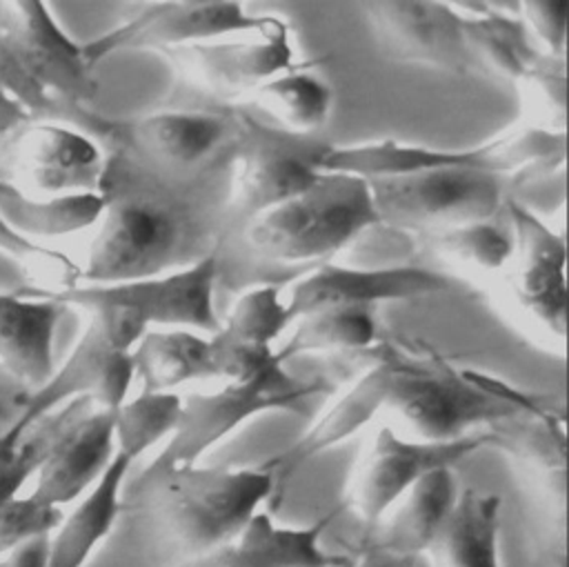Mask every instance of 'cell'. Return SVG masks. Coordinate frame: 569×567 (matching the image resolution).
Segmentation results:
<instances>
[{
	"label": "cell",
	"mask_w": 569,
	"mask_h": 567,
	"mask_svg": "<svg viewBox=\"0 0 569 567\" xmlns=\"http://www.w3.org/2000/svg\"><path fill=\"white\" fill-rule=\"evenodd\" d=\"M104 156V209L80 265V285L142 280L218 251L229 156L193 176L160 171L118 149Z\"/></svg>",
	"instance_id": "1"
},
{
	"label": "cell",
	"mask_w": 569,
	"mask_h": 567,
	"mask_svg": "<svg viewBox=\"0 0 569 567\" xmlns=\"http://www.w3.org/2000/svg\"><path fill=\"white\" fill-rule=\"evenodd\" d=\"M273 489L264 465H147L124 483L122 511L142 520L176 567L236 540Z\"/></svg>",
	"instance_id": "2"
},
{
	"label": "cell",
	"mask_w": 569,
	"mask_h": 567,
	"mask_svg": "<svg viewBox=\"0 0 569 567\" xmlns=\"http://www.w3.org/2000/svg\"><path fill=\"white\" fill-rule=\"evenodd\" d=\"M0 89L31 120L82 129L98 93L84 49L56 20L47 2H0Z\"/></svg>",
	"instance_id": "3"
},
{
	"label": "cell",
	"mask_w": 569,
	"mask_h": 567,
	"mask_svg": "<svg viewBox=\"0 0 569 567\" xmlns=\"http://www.w3.org/2000/svg\"><path fill=\"white\" fill-rule=\"evenodd\" d=\"M376 227L380 216L369 182L351 173L320 171L309 189L253 216L220 245L233 238L253 260L313 269Z\"/></svg>",
	"instance_id": "4"
},
{
	"label": "cell",
	"mask_w": 569,
	"mask_h": 567,
	"mask_svg": "<svg viewBox=\"0 0 569 567\" xmlns=\"http://www.w3.org/2000/svg\"><path fill=\"white\" fill-rule=\"evenodd\" d=\"M380 411L398 416L418 440L447 442L469 436V429L507 418L513 405L478 387L467 369H456L425 345L385 342L378 347Z\"/></svg>",
	"instance_id": "5"
},
{
	"label": "cell",
	"mask_w": 569,
	"mask_h": 567,
	"mask_svg": "<svg viewBox=\"0 0 569 567\" xmlns=\"http://www.w3.org/2000/svg\"><path fill=\"white\" fill-rule=\"evenodd\" d=\"M567 158V133L536 127H513L478 147L433 149L378 140L362 145H325L316 158L318 171L351 173L365 180L393 178L431 169H480L516 185L533 182L553 169H562Z\"/></svg>",
	"instance_id": "6"
},
{
	"label": "cell",
	"mask_w": 569,
	"mask_h": 567,
	"mask_svg": "<svg viewBox=\"0 0 569 567\" xmlns=\"http://www.w3.org/2000/svg\"><path fill=\"white\" fill-rule=\"evenodd\" d=\"M87 325L60 367L18 405V416L0 431V440L13 442L44 416L62 405L87 398L98 407L118 409L131 389V349L147 331L144 322L129 309L91 302L78 307Z\"/></svg>",
	"instance_id": "7"
},
{
	"label": "cell",
	"mask_w": 569,
	"mask_h": 567,
	"mask_svg": "<svg viewBox=\"0 0 569 567\" xmlns=\"http://www.w3.org/2000/svg\"><path fill=\"white\" fill-rule=\"evenodd\" d=\"M233 120L222 238L253 216L309 189L320 176L316 158L325 147L278 131L247 109H236Z\"/></svg>",
	"instance_id": "8"
},
{
	"label": "cell",
	"mask_w": 569,
	"mask_h": 567,
	"mask_svg": "<svg viewBox=\"0 0 569 567\" xmlns=\"http://www.w3.org/2000/svg\"><path fill=\"white\" fill-rule=\"evenodd\" d=\"M325 389L322 380H302L291 376L284 365H273L251 380L224 382L216 391L189 394L182 398L176 431L149 465H198L200 458L247 420L278 409L300 414Z\"/></svg>",
	"instance_id": "9"
},
{
	"label": "cell",
	"mask_w": 569,
	"mask_h": 567,
	"mask_svg": "<svg viewBox=\"0 0 569 567\" xmlns=\"http://www.w3.org/2000/svg\"><path fill=\"white\" fill-rule=\"evenodd\" d=\"M367 182L380 227L420 233L493 220L509 196L507 178L458 167Z\"/></svg>",
	"instance_id": "10"
},
{
	"label": "cell",
	"mask_w": 569,
	"mask_h": 567,
	"mask_svg": "<svg viewBox=\"0 0 569 567\" xmlns=\"http://www.w3.org/2000/svg\"><path fill=\"white\" fill-rule=\"evenodd\" d=\"M104 149L176 176L202 173L229 156L236 120L231 113L167 109L138 118L111 120L93 113L84 127Z\"/></svg>",
	"instance_id": "11"
},
{
	"label": "cell",
	"mask_w": 569,
	"mask_h": 567,
	"mask_svg": "<svg viewBox=\"0 0 569 567\" xmlns=\"http://www.w3.org/2000/svg\"><path fill=\"white\" fill-rule=\"evenodd\" d=\"M104 149L58 120H29L0 138V180L31 196L100 193Z\"/></svg>",
	"instance_id": "12"
},
{
	"label": "cell",
	"mask_w": 569,
	"mask_h": 567,
	"mask_svg": "<svg viewBox=\"0 0 569 567\" xmlns=\"http://www.w3.org/2000/svg\"><path fill=\"white\" fill-rule=\"evenodd\" d=\"M220 276V256L213 251L193 265L160 276L118 285H78L47 298H53L64 309L91 302L116 305L133 311L147 329H191L211 336L220 327L213 305Z\"/></svg>",
	"instance_id": "13"
},
{
	"label": "cell",
	"mask_w": 569,
	"mask_h": 567,
	"mask_svg": "<svg viewBox=\"0 0 569 567\" xmlns=\"http://www.w3.org/2000/svg\"><path fill=\"white\" fill-rule=\"evenodd\" d=\"M156 53L169 62L178 84L218 102L236 105L262 82L296 67L291 29L278 16L262 31L240 40H209Z\"/></svg>",
	"instance_id": "14"
},
{
	"label": "cell",
	"mask_w": 569,
	"mask_h": 567,
	"mask_svg": "<svg viewBox=\"0 0 569 567\" xmlns=\"http://www.w3.org/2000/svg\"><path fill=\"white\" fill-rule=\"evenodd\" d=\"M273 16H253L229 0H162L147 2L127 20L82 44L96 69L118 51H160L209 42L222 36H251L269 27Z\"/></svg>",
	"instance_id": "15"
},
{
	"label": "cell",
	"mask_w": 569,
	"mask_h": 567,
	"mask_svg": "<svg viewBox=\"0 0 569 567\" xmlns=\"http://www.w3.org/2000/svg\"><path fill=\"white\" fill-rule=\"evenodd\" d=\"M489 442L485 429L447 442H427L407 440L389 425H380L353 467L345 503L373 527L427 471L453 467Z\"/></svg>",
	"instance_id": "16"
},
{
	"label": "cell",
	"mask_w": 569,
	"mask_h": 567,
	"mask_svg": "<svg viewBox=\"0 0 569 567\" xmlns=\"http://www.w3.org/2000/svg\"><path fill=\"white\" fill-rule=\"evenodd\" d=\"M505 209L513 233L509 300L536 329L560 345L567 334V245L531 207L507 196Z\"/></svg>",
	"instance_id": "17"
},
{
	"label": "cell",
	"mask_w": 569,
	"mask_h": 567,
	"mask_svg": "<svg viewBox=\"0 0 569 567\" xmlns=\"http://www.w3.org/2000/svg\"><path fill=\"white\" fill-rule=\"evenodd\" d=\"M449 289V278L413 265H333L322 262L300 273L282 294L291 320L336 305L378 307L389 300H413Z\"/></svg>",
	"instance_id": "18"
},
{
	"label": "cell",
	"mask_w": 569,
	"mask_h": 567,
	"mask_svg": "<svg viewBox=\"0 0 569 567\" xmlns=\"http://www.w3.org/2000/svg\"><path fill=\"white\" fill-rule=\"evenodd\" d=\"M360 7L387 56L451 73L471 69L460 13L451 2L391 0Z\"/></svg>",
	"instance_id": "19"
},
{
	"label": "cell",
	"mask_w": 569,
	"mask_h": 567,
	"mask_svg": "<svg viewBox=\"0 0 569 567\" xmlns=\"http://www.w3.org/2000/svg\"><path fill=\"white\" fill-rule=\"evenodd\" d=\"M291 322L280 285L264 280L247 287L209 336L216 378L244 382L280 365L273 345Z\"/></svg>",
	"instance_id": "20"
},
{
	"label": "cell",
	"mask_w": 569,
	"mask_h": 567,
	"mask_svg": "<svg viewBox=\"0 0 569 567\" xmlns=\"http://www.w3.org/2000/svg\"><path fill=\"white\" fill-rule=\"evenodd\" d=\"M113 418L116 409L84 402L56 436L29 496L53 509L84 496L116 454Z\"/></svg>",
	"instance_id": "21"
},
{
	"label": "cell",
	"mask_w": 569,
	"mask_h": 567,
	"mask_svg": "<svg viewBox=\"0 0 569 567\" xmlns=\"http://www.w3.org/2000/svg\"><path fill=\"white\" fill-rule=\"evenodd\" d=\"M64 307L47 296L0 291V369L38 389L53 371V340Z\"/></svg>",
	"instance_id": "22"
},
{
	"label": "cell",
	"mask_w": 569,
	"mask_h": 567,
	"mask_svg": "<svg viewBox=\"0 0 569 567\" xmlns=\"http://www.w3.org/2000/svg\"><path fill=\"white\" fill-rule=\"evenodd\" d=\"M451 7L460 13L471 69L516 84L547 58L533 47L518 16V2H451Z\"/></svg>",
	"instance_id": "23"
},
{
	"label": "cell",
	"mask_w": 569,
	"mask_h": 567,
	"mask_svg": "<svg viewBox=\"0 0 569 567\" xmlns=\"http://www.w3.org/2000/svg\"><path fill=\"white\" fill-rule=\"evenodd\" d=\"M331 518L327 514L307 527H282L258 511L236 540L176 567H325L331 554L320 540Z\"/></svg>",
	"instance_id": "24"
},
{
	"label": "cell",
	"mask_w": 569,
	"mask_h": 567,
	"mask_svg": "<svg viewBox=\"0 0 569 567\" xmlns=\"http://www.w3.org/2000/svg\"><path fill=\"white\" fill-rule=\"evenodd\" d=\"M460 494L453 467H438L416 480L409 491L371 527L369 543L391 556L418 558L451 514Z\"/></svg>",
	"instance_id": "25"
},
{
	"label": "cell",
	"mask_w": 569,
	"mask_h": 567,
	"mask_svg": "<svg viewBox=\"0 0 569 567\" xmlns=\"http://www.w3.org/2000/svg\"><path fill=\"white\" fill-rule=\"evenodd\" d=\"M131 465L127 456L116 451L96 485L76 500L69 514H62L58 527L49 534L47 567L87 565L122 514V489Z\"/></svg>",
	"instance_id": "26"
},
{
	"label": "cell",
	"mask_w": 569,
	"mask_h": 567,
	"mask_svg": "<svg viewBox=\"0 0 569 567\" xmlns=\"http://www.w3.org/2000/svg\"><path fill=\"white\" fill-rule=\"evenodd\" d=\"M502 500L493 491L460 489L458 500L433 538L429 554L436 567H500Z\"/></svg>",
	"instance_id": "27"
},
{
	"label": "cell",
	"mask_w": 569,
	"mask_h": 567,
	"mask_svg": "<svg viewBox=\"0 0 569 567\" xmlns=\"http://www.w3.org/2000/svg\"><path fill=\"white\" fill-rule=\"evenodd\" d=\"M131 365L142 391H173L193 380L216 378L209 336L191 329H147L131 349Z\"/></svg>",
	"instance_id": "28"
},
{
	"label": "cell",
	"mask_w": 569,
	"mask_h": 567,
	"mask_svg": "<svg viewBox=\"0 0 569 567\" xmlns=\"http://www.w3.org/2000/svg\"><path fill=\"white\" fill-rule=\"evenodd\" d=\"M240 105L273 120L278 131L309 136L327 125L333 107V91L320 76L291 67L262 82Z\"/></svg>",
	"instance_id": "29"
},
{
	"label": "cell",
	"mask_w": 569,
	"mask_h": 567,
	"mask_svg": "<svg viewBox=\"0 0 569 567\" xmlns=\"http://www.w3.org/2000/svg\"><path fill=\"white\" fill-rule=\"evenodd\" d=\"M291 327L289 338L273 351L280 365L311 351H362L380 338L376 307L360 305L322 307L296 318Z\"/></svg>",
	"instance_id": "30"
},
{
	"label": "cell",
	"mask_w": 569,
	"mask_h": 567,
	"mask_svg": "<svg viewBox=\"0 0 569 567\" xmlns=\"http://www.w3.org/2000/svg\"><path fill=\"white\" fill-rule=\"evenodd\" d=\"M102 209L104 198L100 193L31 196L0 180V216L36 242L96 227Z\"/></svg>",
	"instance_id": "31"
},
{
	"label": "cell",
	"mask_w": 569,
	"mask_h": 567,
	"mask_svg": "<svg viewBox=\"0 0 569 567\" xmlns=\"http://www.w3.org/2000/svg\"><path fill=\"white\" fill-rule=\"evenodd\" d=\"M485 431L491 438L489 445L505 449L531 469L551 478L565 476L567 436L562 407L556 409L553 405H547L529 411H516L491 422Z\"/></svg>",
	"instance_id": "32"
},
{
	"label": "cell",
	"mask_w": 569,
	"mask_h": 567,
	"mask_svg": "<svg viewBox=\"0 0 569 567\" xmlns=\"http://www.w3.org/2000/svg\"><path fill=\"white\" fill-rule=\"evenodd\" d=\"M182 411V396L176 391H140L116 409V451L131 462L160 440H169Z\"/></svg>",
	"instance_id": "33"
},
{
	"label": "cell",
	"mask_w": 569,
	"mask_h": 567,
	"mask_svg": "<svg viewBox=\"0 0 569 567\" xmlns=\"http://www.w3.org/2000/svg\"><path fill=\"white\" fill-rule=\"evenodd\" d=\"M425 240L445 260L476 273H493L505 269L513 253L511 227L498 225L496 220L431 231L425 233Z\"/></svg>",
	"instance_id": "34"
},
{
	"label": "cell",
	"mask_w": 569,
	"mask_h": 567,
	"mask_svg": "<svg viewBox=\"0 0 569 567\" xmlns=\"http://www.w3.org/2000/svg\"><path fill=\"white\" fill-rule=\"evenodd\" d=\"M0 256L7 258L24 278L22 291L36 296H58L80 285V265L62 251L49 249L18 233L0 216Z\"/></svg>",
	"instance_id": "35"
},
{
	"label": "cell",
	"mask_w": 569,
	"mask_h": 567,
	"mask_svg": "<svg viewBox=\"0 0 569 567\" xmlns=\"http://www.w3.org/2000/svg\"><path fill=\"white\" fill-rule=\"evenodd\" d=\"M522 100L527 127L545 131H565L567 73L565 60L545 58L538 67L516 82Z\"/></svg>",
	"instance_id": "36"
},
{
	"label": "cell",
	"mask_w": 569,
	"mask_h": 567,
	"mask_svg": "<svg viewBox=\"0 0 569 567\" xmlns=\"http://www.w3.org/2000/svg\"><path fill=\"white\" fill-rule=\"evenodd\" d=\"M62 518V509L47 507L29 494L0 505V554H7L33 538L49 536Z\"/></svg>",
	"instance_id": "37"
},
{
	"label": "cell",
	"mask_w": 569,
	"mask_h": 567,
	"mask_svg": "<svg viewBox=\"0 0 569 567\" xmlns=\"http://www.w3.org/2000/svg\"><path fill=\"white\" fill-rule=\"evenodd\" d=\"M567 0H525L518 2V16L529 36L545 44L547 58L565 60L567 51Z\"/></svg>",
	"instance_id": "38"
},
{
	"label": "cell",
	"mask_w": 569,
	"mask_h": 567,
	"mask_svg": "<svg viewBox=\"0 0 569 567\" xmlns=\"http://www.w3.org/2000/svg\"><path fill=\"white\" fill-rule=\"evenodd\" d=\"M413 558L391 556L371 543L362 545L356 554H331L325 567H413Z\"/></svg>",
	"instance_id": "39"
},
{
	"label": "cell",
	"mask_w": 569,
	"mask_h": 567,
	"mask_svg": "<svg viewBox=\"0 0 569 567\" xmlns=\"http://www.w3.org/2000/svg\"><path fill=\"white\" fill-rule=\"evenodd\" d=\"M49 536L33 538L7 554H0V567H47Z\"/></svg>",
	"instance_id": "40"
},
{
	"label": "cell",
	"mask_w": 569,
	"mask_h": 567,
	"mask_svg": "<svg viewBox=\"0 0 569 567\" xmlns=\"http://www.w3.org/2000/svg\"><path fill=\"white\" fill-rule=\"evenodd\" d=\"M29 120H31L29 113L0 89V138L9 136L11 131H16L20 125Z\"/></svg>",
	"instance_id": "41"
},
{
	"label": "cell",
	"mask_w": 569,
	"mask_h": 567,
	"mask_svg": "<svg viewBox=\"0 0 569 567\" xmlns=\"http://www.w3.org/2000/svg\"><path fill=\"white\" fill-rule=\"evenodd\" d=\"M11 418H13V416L9 414V407L0 400V429H4V427L11 422Z\"/></svg>",
	"instance_id": "42"
}]
</instances>
